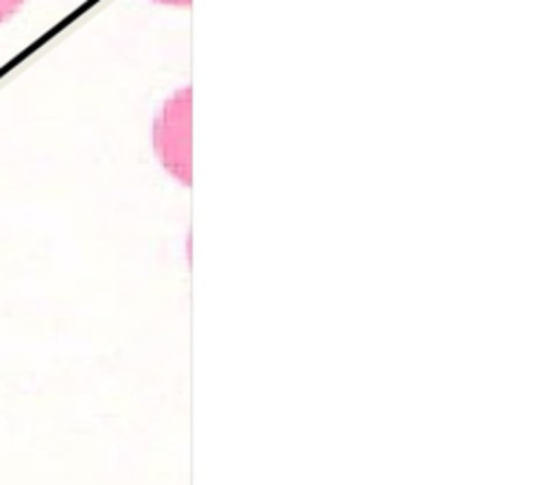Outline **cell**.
Masks as SVG:
<instances>
[{"label":"cell","mask_w":560,"mask_h":485,"mask_svg":"<svg viewBox=\"0 0 560 485\" xmlns=\"http://www.w3.org/2000/svg\"><path fill=\"white\" fill-rule=\"evenodd\" d=\"M190 133H192V94L190 87L175 92L160 109L153 122V146L162 166L182 184H190Z\"/></svg>","instance_id":"cell-1"},{"label":"cell","mask_w":560,"mask_h":485,"mask_svg":"<svg viewBox=\"0 0 560 485\" xmlns=\"http://www.w3.org/2000/svg\"><path fill=\"white\" fill-rule=\"evenodd\" d=\"M155 2L171 4V7H186V4H190V0H155Z\"/></svg>","instance_id":"cell-3"},{"label":"cell","mask_w":560,"mask_h":485,"mask_svg":"<svg viewBox=\"0 0 560 485\" xmlns=\"http://www.w3.org/2000/svg\"><path fill=\"white\" fill-rule=\"evenodd\" d=\"M24 0H0V24L22 9Z\"/></svg>","instance_id":"cell-2"}]
</instances>
